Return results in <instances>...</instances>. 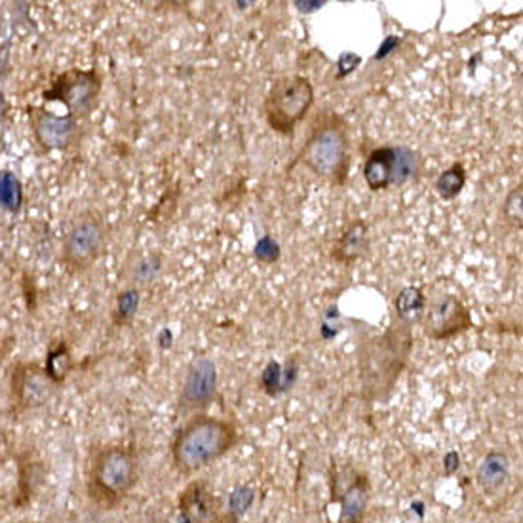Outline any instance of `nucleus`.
Masks as SVG:
<instances>
[{"label":"nucleus","instance_id":"obj_1","mask_svg":"<svg viewBox=\"0 0 523 523\" xmlns=\"http://www.w3.org/2000/svg\"><path fill=\"white\" fill-rule=\"evenodd\" d=\"M414 348V327L394 322L383 336L360 346L358 370L362 396L368 402H385L398 383Z\"/></svg>","mask_w":523,"mask_h":523},{"label":"nucleus","instance_id":"obj_2","mask_svg":"<svg viewBox=\"0 0 523 523\" xmlns=\"http://www.w3.org/2000/svg\"><path fill=\"white\" fill-rule=\"evenodd\" d=\"M238 443L234 423L198 415L190 419L171 441V461L183 475H193L225 457Z\"/></svg>","mask_w":523,"mask_h":523},{"label":"nucleus","instance_id":"obj_3","mask_svg":"<svg viewBox=\"0 0 523 523\" xmlns=\"http://www.w3.org/2000/svg\"><path fill=\"white\" fill-rule=\"evenodd\" d=\"M297 162L305 164L316 176L343 187L351 170V139L348 124L337 113H322L312 124L309 139L297 154Z\"/></svg>","mask_w":523,"mask_h":523},{"label":"nucleus","instance_id":"obj_4","mask_svg":"<svg viewBox=\"0 0 523 523\" xmlns=\"http://www.w3.org/2000/svg\"><path fill=\"white\" fill-rule=\"evenodd\" d=\"M139 480V465L132 449L107 446L95 451L88 470V495L101 510H115Z\"/></svg>","mask_w":523,"mask_h":523},{"label":"nucleus","instance_id":"obj_5","mask_svg":"<svg viewBox=\"0 0 523 523\" xmlns=\"http://www.w3.org/2000/svg\"><path fill=\"white\" fill-rule=\"evenodd\" d=\"M314 105V86L307 76H278L268 90L263 110L271 130L285 137H293L299 122H303Z\"/></svg>","mask_w":523,"mask_h":523},{"label":"nucleus","instance_id":"obj_6","mask_svg":"<svg viewBox=\"0 0 523 523\" xmlns=\"http://www.w3.org/2000/svg\"><path fill=\"white\" fill-rule=\"evenodd\" d=\"M103 81L95 69L73 67L57 74L52 86L44 90L42 98L46 101H59L65 105L71 117L84 118L98 107Z\"/></svg>","mask_w":523,"mask_h":523},{"label":"nucleus","instance_id":"obj_7","mask_svg":"<svg viewBox=\"0 0 523 523\" xmlns=\"http://www.w3.org/2000/svg\"><path fill=\"white\" fill-rule=\"evenodd\" d=\"M107 242V232L101 221L93 215L78 219L65 236L61 249L63 265L69 273H84L101 257Z\"/></svg>","mask_w":523,"mask_h":523},{"label":"nucleus","instance_id":"obj_8","mask_svg":"<svg viewBox=\"0 0 523 523\" xmlns=\"http://www.w3.org/2000/svg\"><path fill=\"white\" fill-rule=\"evenodd\" d=\"M424 333L434 341H448L474 326L472 314L461 299L449 293L434 297L424 312Z\"/></svg>","mask_w":523,"mask_h":523},{"label":"nucleus","instance_id":"obj_9","mask_svg":"<svg viewBox=\"0 0 523 523\" xmlns=\"http://www.w3.org/2000/svg\"><path fill=\"white\" fill-rule=\"evenodd\" d=\"M29 120L40 147L48 151L69 149L81 134V126L74 117H57L42 107H29Z\"/></svg>","mask_w":523,"mask_h":523},{"label":"nucleus","instance_id":"obj_10","mask_svg":"<svg viewBox=\"0 0 523 523\" xmlns=\"http://www.w3.org/2000/svg\"><path fill=\"white\" fill-rule=\"evenodd\" d=\"M56 383L39 363L23 362L12 371V396L22 409H35L50 400Z\"/></svg>","mask_w":523,"mask_h":523},{"label":"nucleus","instance_id":"obj_11","mask_svg":"<svg viewBox=\"0 0 523 523\" xmlns=\"http://www.w3.org/2000/svg\"><path fill=\"white\" fill-rule=\"evenodd\" d=\"M179 512L187 523H229L223 502L202 480L190 482L181 491Z\"/></svg>","mask_w":523,"mask_h":523},{"label":"nucleus","instance_id":"obj_12","mask_svg":"<svg viewBox=\"0 0 523 523\" xmlns=\"http://www.w3.org/2000/svg\"><path fill=\"white\" fill-rule=\"evenodd\" d=\"M215 388H217L215 363L210 358H200L187 371L181 390V405L188 411L208 407L215 398Z\"/></svg>","mask_w":523,"mask_h":523},{"label":"nucleus","instance_id":"obj_13","mask_svg":"<svg viewBox=\"0 0 523 523\" xmlns=\"http://www.w3.org/2000/svg\"><path fill=\"white\" fill-rule=\"evenodd\" d=\"M370 227L363 223L362 219H354L353 223H348L339 240L333 246L331 257L341 265H353L358 261L363 253L368 251L370 238H368Z\"/></svg>","mask_w":523,"mask_h":523},{"label":"nucleus","instance_id":"obj_14","mask_svg":"<svg viewBox=\"0 0 523 523\" xmlns=\"http://www.w3.org/2000/svg\"><path fill=\"white\" fill-rule=\"evenodd\" d=\"M341 502V523L344 521H362L370 501V480L366 474L356 472L353 482L346 485L343 495L337 497Z\"/></svg>","mask_w":523,"mask_h":523},{"label":"nucleus","instance_id":"obj_15","mask_svg":"<svg viewBox=\"0 0 523 523\" xmlns=\"http://www.w3.org/2000/svg\"><path fill=\"white\" fill-rule=\"evenodd\" d=\"M510 475V458L502 451H489L475 472V482L485 493H495Z\"/></svg>","mask_w":523,"mask_h":523},{"label":"nucleus","instance_id":"obj_16","mask_svg":"<svg viewBox=\"0 0 523 523\" xmlns=\"http://www.w3.org/2000/svg\"><path fill=\"white\" fill-rule=\"evenodd\" d=\"M392 164H394V147H379L370 153L366 166H363V179L373 193L385 190L392 183Z\"/></svg>","mask_w":523,"mask_h":523},{"label":"nucleus","instance_id":"obj_17","mask_svg":"<svg viewBox=\"0 0 523 523\" xmlns=\"http://www.w3.org/2000/svg\"><path fill=\"white\" fill-rule=\"evenodd\" d=\"M394 310L398 316V322L414 327L424 318L426 312V297L419 288H404L394 299Z\"/></svg>","mask_w":523,"mask_h":523},{"label":"nucleus","instance_id":"obj_18","mask_svg":"<svg viewBox=\"0 0 523 523\" xmlns=\"http://www.w3.org/2000/svg\"><path fill=\"white\" fill-rule=\"evenodd\" d=\"M46 373L50 375L56 385H61L63 380L67 379V375L73 370V356L69 353V346L65 343H57L52 346L46 354Z\"/></svg>","mask_w":523,"mask_h":523},{"label":"nucleus","instance_id":"obj_19","mask_svg":"<svg viewBox=\"0 0 523 523\" xmlns=\"http://www.w3.org/2000/svg\"><path fill=\"white\" fill-rule=\"evenodd\" d=\"M256 493L257 491L251 485H238L232 489L227 506L229 523H238L244 518V514L251 509L253 502H256Z\"/></svg>","mask_w":523,"mask_h":523},{"label":"nucleus","instance_id":"obj_20","mask_svg":"<svg viewBox=\"0 0 523 523\" xmlns=\"http://www.w3.org/2000/svg\"><path fill=\"white\" fill-rule=\"evenodd\" d=\"M465 183H466V171H465L463 164H453L449 170L443 171L441 176L438 178V181H436V193L443 200H451L458 193H461Z\"/></svg>","mask_w":523,"mask_h":523},{"label":"nucleus","instance_id":"obj_21","mask_svg":"<svg viewBox=\"0 0 523 523\" xmlns=\"http://www.w3.org/2000/svg\"><path fill=\"white\" fill-rule=\"evenodd\" d=\"M417 171V158L415 153L407 147H394V164H392V183L390 185H404L414 178Z\"/></svg>","mask_w":523,"mask_h":523},{"label":"nucleus","instance_id":"obj_22","mask_svg":"<svg viewBox=\"0 0 523 523\" xmlns=\"http://www.w3.org/2000/svg\"><path fill=\"white\" fill-rule=\"evenodd\" d=\"M504 219L516 229H521L523 225V185L519 183L516 188H512V193L506 196L504 205H502Z\"/></svg>","mask_w":523,"mask_h":523},{"label":"nucleus","instance_id":"obj_23","mask_svg":"<svg viewBox=\"0 0 523 523\" xmlns=\"http://www.w3.org/2000/svg\"><path fill=\"white\" fill-rule=\"evenodd\" d=\"M261 388L268 396H278L280 392L285 390L283 375H282V368H280L278 362L273 360V362L266 363V368L261 373Z\"/></svg>","mask_w":523,"mask_h":523},{"label":"nucleus","instance_id":"obj_24","mask_svg":"<svg viewBox=\"0 0 523 523\" xmlns=\"http://www.w3.org/2000/svg\"><path fill=\"white\" fill-rule=\"evenodd\" d=\"M139 307V292L135 290H128L120 293L118 297V305H117V312H115V320L117 324H126L134 318V314Z\"/></svg>","mask_w":523,"mask_h":523},{"label":"nucleus","instance_id":"obj_25","mask_svg":"<svg viewBox=\"0 0 523 523\" xmlns=\"http://www.w3.org/2000/svg\"><path fill=\"white\" fill-rule=\"evenodd\" d=\"M256 256L263 263H273L280 257V248L271 236H265V238H261L257 248H256Z\"/></svg>","mask_w":523,"mask_h":523},{"label":"nucleus","instance_id":"obj_26","mask_svg":"<svg viewBox=\"0 0 523 523\" xmlns=\"http://www.w3.org/2000/svg\"><path fill=\"white\" fill-rule=\"evenodd\" d=\"M458 466H461V457H458L457 451H449L443 458V470H446V475H453Z\"/></svg>","mask_w":523,"mask_h":523},{"label":"nucleus","instance_id":"obj_27","mask_svg":"<svg viewBox=\"0 0 523 523\" xmlns=\"http://www.w3.org/2000/svg\"><path fill=\"white\" fill-rule=\"evenodd\" d=\"M288 371H290V368H288ZM292 375H293V377L297 375V368H295V366H292ZM285 385H288V387H290V385H293L292 380H290V373H288V377H285Z\"/></svg>","mask_w":523,"mask_h":523},{"label":"nucleus","instance_id":"obj_28","mask_svg":"<svg viewBox=\"0 0 523 523\" xmlns=\"http://www.w3.org/2000/svg\"><path fill=\"white\" fill-rule=\"evenodd\" d=\"M344 523H362V521H344Z\"/></svg>","mask_w":523,"mask_h":523}]
</instances>
